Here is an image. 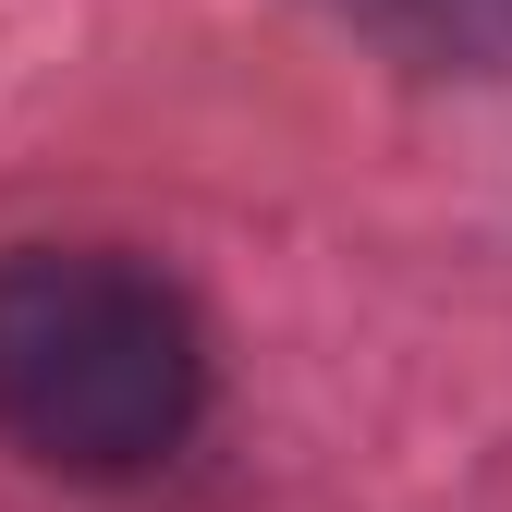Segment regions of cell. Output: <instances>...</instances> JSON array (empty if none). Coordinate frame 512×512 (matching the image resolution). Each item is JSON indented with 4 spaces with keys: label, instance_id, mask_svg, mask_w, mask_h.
I'll return each mask as SVG.
<instances>
[{
    "label": "cell",
    "instance_id": "6da1fadb",
    "mask_svg": "<svg viewBox=\"0 0 512 512\" xmlns=\"http://www.w3.org/2000/svg\"><path fill=\"white\" fill-rule=\"evenodd\" d=\"M208 415V330L110 244L0 256V439L49 476H147Z\"/></svg>",
    "mask_w": 512,
    "mask_h": 512
},
{
    "label": "cell",
    "instance_id": "7a4b0ae2",
    "mask_svg": "<svg viewBox=\"0 0 512 512\" xmlns=\"http://www.w3.org/2000/svg\"><path fill=\"white\" fill-rule=\"evenodd\" d=\"M342 25H366L378 49L427 61V74H500L512 61V0H330Z\"/></svg>",
    "mask_w": 512,
    "mask_h": 512
}]
</instances>
